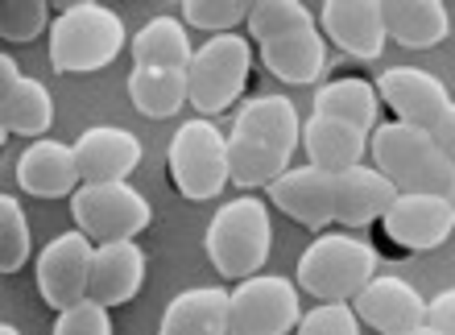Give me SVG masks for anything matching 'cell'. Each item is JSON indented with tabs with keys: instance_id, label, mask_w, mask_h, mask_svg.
<instances>
[{
	"instance_id": "cell-1",
	"label": "cell",
	"mask_w": 455,
	"mask_h": 335,
	"mask_svg": "<svg viewBox=\"0 0 455 335\" xmlns=\"http://www.w3.org/2000/svg\"><path fill=\"white\" fill-rule=\"evenodd\" d=\"M397 199L394 182L385 179L377 166H356L344 174H327V170L302 166L286 170L282 179L269 187V203L277 211H286L294 224L323 232L327 224H347L364 227L389 211V203Z\"/></svg>"
},
{
	"instance_id": "cell-2",
	"label": "cell",
	"mask_w": 455,
	"mask_h": 335,
	"mask_svg": "<svg viewBox=\"0 0 455 335\" xmlns=\"http://www.w3.org/2000/svg\"><path fill=\"white\" fill-rule=\"evenodd\" d=\"M372 162L397 195H447L455 166L435 145L431 132L410 129L402 120H385L372 132Z\"/></svg>"
},
{
	"instance_id": "cell-3",
	"label": "cell",
	"mask_w": 455,
	"mask_h": 335,
	"mask_svg": "<svg viewBox=\"0 0 455 335\" xmlns=\"http://www.w3.org/2000/svg\"><path fill=\"white\" fill-rule=\"evenodd\" d=\"M124 50V21L108 4H71L50 25V67L62 75L104 71Z\"/></svg>"
},
{
	"instance_id": "cell-4",
	"label": "cell",
	"mask_w": 455,
	"mask_h": 335,
	"mask_svg": "<svg viewBox=\"0 0 455 335\" xmlns=\"http://www.w3.org/2000/svg\"><path fill=\"white\" fill-rule=\"evenodd\" d=\"M204 244L220 277H232V282L257 277V269H265L269 261V244H274L269 207L252 195L224 203L207 224Z\"/></svg>"
},
{
	"instance_id": "cell-5",
	"label": "cell",
	"mask_w": 455,
	"mask_h": 335,
	"mask_svg": "<svg viewBox=\"0 0 455 335\" xmlns=\"http://www.w3.org/2000/svg\"><path fill=\"white\" fill-rule=\"evenodd\" d=\"M377 277V249L356 236H315L299 257V286L319 302H352Z\"/></svg>"
},
{
	"instance_id": "cell-6",
	"label": "cell",
	"mask_w": 455,
	"mask_h": 335,
	"mask_svg": "<svg viewBox=\"0 0 455 335\" xmlns=\"http://www.w3.org/2000/svg\"><path fill=\"white\" fill-rule=\"evenodd\" d=\"M252 71V42L240 34H216L207 37L204 46L195 50V62L187 71L191 84V108H199L204 116L232 108L244 87H249Z\"/></svg>"
},
{
	"instance_id": "cell-7",
	"label": "cell",
	"mask_w": 455,
	"mask_h": 335,
	"mask_svg": "<svg viewBox=\"0 0 455 335\" xmlns=\"http://www.w3.org/2000/svg\"><path fill=\"white\" fill-rule=\"evenodd\" d=\"M170 182L182 199H216L228 182V137L212 120H187L170 141Z\"/></svg>"
},
{
	"instance_id": "cell-8",
	"label": "cell",
	"mask_w": 455,
	"mask_h": 335,
	"mask_svg": "<svg viewBox=\"0 0 455 335\" xmlns=\"http://www.w3.org/2000/svg\"><path fill=\"white\" fill-rule=\"evenodd\" d=\"M71 216L79 232L96 244H116V240H132L137 232H145L154 219V207L129 182H100V187L84 182L71 195Z\"/></svg>"
},
{
	"instance_id": "cell-9",
	"label": "cell",
	"mask_w": 455,
	"mask_h": 335,
	"mask_svg": "<svg viewBox=\"0 0 455 335\" xmlns=\"http://www.w3.org/2000/svg\"><path fill=\"white\" fill-rule=\"evenodd\" d=\"M455 227V207L447 195H397L377 219V249L389 257L439 249Z\"/></svg>"
},
{
	"instance_id": "cell-10",
	"label": "cell",
	"mask_w": 455,
	"mask_h": 335,
	"mask_svg": "<svg viewBox=\"0 0 455 335\" xmlns=\"http://www.w3.org/2000/svg\"><path fill=\"white\" fill-rule=\"evenodd\" d=\"M302 323L299 286L290 277L257 274L244 277L228 302V335H290Z\"/></svg>"
},
{
	"instance_id": "cell-11",
	"label": "cell",
	"mask_w": 455,
	"mask_h": 335,
	"mask_svg": "<svg viewBox=\"0 0 455 335\" xmlns=\"http://www.w3.org/2000/svg\"><path fill=\"white\" fill-rule=\"evenodd\" d=\"M92 261H96V249L84 232H62L50 240L37 257V290H42L46 307L71 311L75 302H84L87 286H92Z\"/></svg>"
},
{
	"instance_id": "cell-12",
	"label": "cell",
	"mask_w": 455,
	"mask_h": 335,
	"mask_svg": "<svg viewBox=\"0 0 455 335\" xmlns=\"http://www.w3.org/2000/svg\"><path fill=\"white\" fill-rule=\"evenodd\" d=\"M377 100L394 112V120L422 132H431L439 124V116L451 108L447 87L431 71H419V67H389V71H381Z\"/></svg>"
},
{
	"instance_id": "cell-13",
	"label": "cell",
	"mask_w": 455,
	"mask_h": 335,
	"mask_svg": "<svg viewBox=\"0 0 455 335\" xmlns=\"http://www.w3.org/2000/svg\"><path fill=\"white\" fill-rule=\"evenodd\" d=\"M75 162H79V179L87 187L129 182V174L141 166V141L116 124H92L75 141Z\"/></svg>"
},
{
	"instance_id": "cell-14",
	"label": "cell",
	"mask_w": 455,
	"mask_h": 335,
	"mask_svg": "<svg viewBox=\"0 0 455 335\" xmlns=\"http://www.w3.org/2000/svg\"><path fill=\"white\" fill-rule=\"evenodd\" d=\"M352 302H356L352 311H356L360 323H369L372 331L381 335L414 331V327L427 323V302L402 277H372Z\"/></svg>"
},
{
	"instance_id": "cell-15",
	"label": "cell",
	"mask_w": 455,
	"mask_h": 335,
	"mask_svg": "<svg viewBox=\"0 0 455 335\" xmlns=\"http://www.w3.org/2000/svg\"><path fill=\"white\" fill-rule=\"evenodd\" d=\"M319 29L356 59H381L389 42L381 0H327L319 12Z\"/></svg>"
},
{
	"instance_id": "cell-16",
	"label": "cell",
	"mask_w": 455,
	"mask_h": 335,
	"mask_svg": "<svg viewBox=\"0 0 455 335\" xmlns=\"http://www.w3.org/2000/svg\"><path fill=\"white\" fill-rule=\"evenodd\" d=\"M228 137H240V141L261 145L269 154L290 157L302 141V120L286 96H257L236 112V124Z\"/></svg>"
},
{
	"instance_id": "cell-17",
	"label": "cell",
	"mask_w": 455,
	"mask_h": 335,
	"mask_svg": "<svg viewBox=\"0 0 455 335\" xmlns=\"http://www.w3.org/2000/svg\"><path fill=\"white\" fill-rule=\"evenodd\" d=\"M17 182H21L25 195L34 199H62V195H75L84 187L79 179V162H75V145L62 141H34L17 157Z\"/></svg>"
},
{
	"instance_id": "cell-18",
	"label": "cell",
	"mask_w": 455,
	"mask_h": 335,
	"mask_svg": "<svg viewBox=\"0 0 455 335\" xmlns=\"http://www.w3.org/2000/svg\"><path fill=\"white\" fill-rule=\"evenodd\" d=\"M54 120V100L37 79L17 71L12 59H0V129L42 137Z\"/></svg>"
},
{
	"instance_id": "cell-19",
	"label": "cell",
	"mask_w": 455,
	"mask_h": 335,
	"mask_svg": "<svg viewBox=\"0 0 455 335\" xmlns=\"http://www.w3.org/2000/svg\"><path fill=\"white\" fill-rule=\"evenodd\" d=\"M145 282V252L137 240H116V244H96L92 261V286L87 299L100 307H124L137 299Z\"/></svg>"
},
{
	"instance_id": "cell-20",
	"label": "cell",
	"mask_w": 455,
	"mask_h": 335,
	"mask_svg": "<svg viewBox=\"0 0 455 335\" xmlns=\"http://www.w3.org/2000/svg\"><path fill=\"white\" fill-rule=\"evenodd\" d=\"M261 62L265 71H274L282 84H315L327 71V42L319 25L282 34L274 42H261Z\"/></svg>"
},
{
	"instance_id": "cell-21",
	"label": "cell",
	"mask_w": 455,
	"mask_h": 335,
	"mask_svg": "<svg viewBox=\"0 0 455 335\" xmlns=\"http://www.w3.org/2000/svg\"><path fill=\"white\" fill-rule=\"evenodd\" d=\"M364 129L347 124V120H331V116H311L302 124V149L311 157L315 170H327V174H344V170H356L360 157H364Z\"/></svg>"
},
{
	"instance_id": "cell-22",
	"label": "cell",
	"mask_w": 455,
	"mask_h": 335,
	"mask_svg": "<svg viewBox=\"0 0 455 335\" xmlns=\"http://www.w3.org/2000/svg\"><path fill=\"white\" fill-rule=\"evenodd\" d=\"M228 302L232 294L216 286L182 290L162 315L157 335H228Z\"/></svg>"
},
{
	"instance_id": "cell-23",
	"label": "cell",
	"mask_w": 455,
	"mask_h": 335,
	"mask_svg": "<svg viewBox=\"0 0 455 335\" xmlns=\"http://www.w3.org/2000/svg\"><path fill=\"white\" fill-rule=\"evenodd\" d=\"M195 50L187 37V25L179 17H154L132 37V67L145 71H191Z\"/></svg>"
},
{
	"instance_id": "cell-24",
	"label": "cell",
	"mask_w": 455,
	"mask_h": 335,
	"mask_svg": "<svg viewBox=\"0 0 455 335\" xmlns=\"http://www.w3.org/2000/svg\"><path fill=\"white\" fill-rule=\"evenodd\" d=\"M385 9V34L406 50H431L447 37V9L439 0H389Z\"/></svg>"
},
{
	"instance_id": "cell-25",
	"label": "cell",
	"mask_w": 455,
	"mask_h": 335,
	"mask_svg": "<svg viewBox=\"0 0 455 335\" xmlns=\"http://www.w3.org/2000/svg\"><path fill=\"white\" fill-rule=\"evenodd\" d=\"M377 87L356 79V75H344V79H331L315 92V116H331V120H347L356 129L369 132L377 124Z\"/></svg>"
},
{
	"instance_id": "cell-26",
	"label": "cell",
	"mask_w": 455,
	"mask_h": 335,
	"mask_svg": "<svg viewBox=\"0 0 455 335\" xmlns=\"http://www.w3.org/2000/svg\"><path fill=\"white\" fill-rule=\"evenodd\" d=\"M129 100L132 108L149 120H166L191 100V84L187 71H145L132 67L129 71Z\"/></svg>"
},
{
	"instance_id": "cell-27",
	"label": "cell",
	"mask_w": 455,
	"mask_h": 335,
	"mask_svg": "<svg viewBox=\"0 0 455 335\" xmlns=\"http://www.w3.org/2000/svg\"><path fill=\"white\" fill-rule=\"evenodd\" d=\"M307 25H319V17L299 0H261L249 12V37H257V46L282 34H294V29H307Z\"/></svg>"
},
{
	"instance_id": "cell-28",
	"label": "cell",
	"mask_w": 455,
	"mask_h": 335,
	"mask_svg": "<svg viewBox=\"0 0 455 335\" xmlns=\"http://www.w3.org/2000/svg\"><path fill=\"white\" fill-rule=\"evenodd\" d=\"M29 249H34V236H29L25 207L12 195H4L0 199V274H17L29 261Z\"/></svg>"
},
{
	"instance_id": "cell-29",
	"label": "cell",
	"mask_w": 455,
	"mask_h": 335,
	"mask_svg": "<svg viewBox=\"0 0 455 335\" xmlns=\"http://www.w3.org/2000/svg\"><path fill=\"white\" fill-rule=\"evenodd\" d=\"M252 4L244 0H187L182 4V21L191 29H207V34H232L240 21H249Z\"/></svg>"
},
{
	"instance_id": "cell-30",
	"label": "cell",
	"mask_w": 455,
	"mask_h": 335,
	"mask_svg": "<svg viewBox=\"0 0 455 335\" xmlns=\"http://www.w3.org/2000/svg\"><path fill=\"white\" fill-rule=\"evenodd\" d=\"M50 21V9L42 0H9L4 9H0V37L4 42H34Z\"/></svg>"
},
{
	"instance_id": "cell-31",
	"label": "cell",
	"mask_w": 455,
	"mask_h": 335,
	"mask_svg": "<svg viewBox=\"0 0 455 335\" xmlns=\"http://www.w3.org/2000/svg\"><path fill=\"white\" fill-rule=\"evenodd\" d=\"M302 335H360V319L347 302H319L315 311L302 315Z\"/></svg>"
},
{
	"instance_id": "cell-32",
	"label": "cell",
	"mask_w": 455,
	"mask_h": 335,
	"mask_svg": "<svg viewBox=\"0 0 455 335\" xmlns=\"http://www.w3.org/2000/svg\"><path fill=\"white\" fill-rule=\"evenodd\" d=\"M50 335H112L108 307H100V302H92V299L75 302L71 311H59Z\"/></svg>"
},
{
	"instance_id": "cell-33",
	"label": "cell",
	"mask_w": 455,
	"mask_h": 335,
	"mask_svg": "<svg viewBox=\"0 0 455 335\" xmlns=\"http://www.w3.org/2000/svg\"><path fill=\"white\" fill-rule=\"evenodd\" d=\"M427 327H435V331H443V335H455V286L427 302Z\"/></svg>"
},
{
	"instance_id": "cell-34",
	"label": "cell",
	"mask_w": 455,
	"mask_h": 335,
	"mask_svg": "<svg viewBox=\"0 0 455 335\" xmlns=\"http://www.w3.org/2000/svg\"><path fill=\"white\" fill-rule=\"evenodd\" d=\"M431 137H435V145L443 149V157H447V162H451V166H455V104L443 112V116H439V124H435V129H431Z\"/></svg>"
},
{
	"instance_id": "cell-35",
	"label": "cell",
	"mask_w": 455,
	"mask_h": 335,
	"mask_svg": "<svg viewBox=\"0 0 455 335\" xmlns=\"http://www.w3.org/2000/svg\"><path fill=\"white\" fill-rule=\"evenodd\" d=\"M397 335H443V331H435V327L422 323V327H414V331H397Z\"/></svg>"
},
{
	"instance_id": "cell-36",
	"label": "cell",
	"mask_w": 455,
	"mask_h": 335,
	"mask_svg": "<svg viewBox=\"0 0 455 335\" xmlns=\"http://www.w3.org/2000/svg\"><path fill=\"white\" fill-rule=\"evenodd\" d=\"M0 335H21V331H17V327H9V323H4V327H0Z\"/></svg>"
},
{
	"instance_id": "cell-37",
	"label": "cell",
	"mask_w": 455,
	"mask_h": 335,
	"mask_svg": "<svg viewBox=\"0 0 455 335\" xmlns=\"http://www.w3.org/2000/svg\"><path fill=\"white\" fill-rule=\"evenodd\" d=\"M447 199H451V207H455V174H451V191H447Z\"/></svg>"
},
{
	"instance_id": "cell-38",
	"label": "cell",
	"mask_w": 455,
	"mask_h": 335,
	"mask_svg": "<svg viewBox=\"0 0 455 335\" xmlns=\"http://www.w3.org/2000/svg\"><path fill=\"white\" fill-rule=\"evenodd\" d=\"M294 335H302V331H294Z\"/></svg>"
}]
</instances>
